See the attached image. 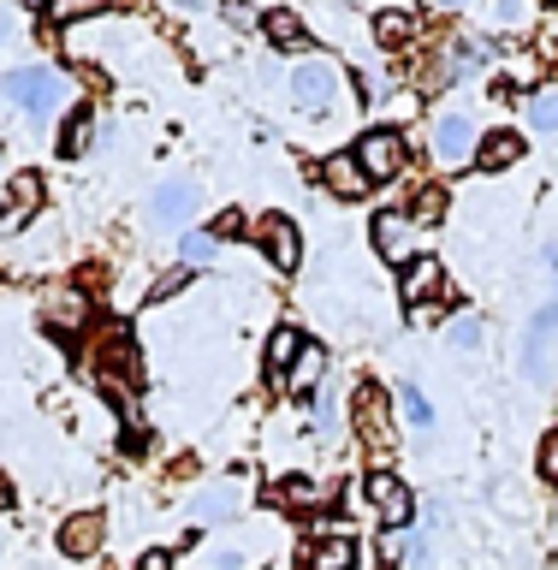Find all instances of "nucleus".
Returning a JSON list of instances; mask_svg holds the SVG:
<instances>
[{
  "label": "nucleus",
  "instance_id": "f257e3e1",
  "mask_svg": "<svg viewBox=\"0 0 558 570\" xmlns=\"http://www.w3.org/2000/svg\"><path fill=\"white\" fill-rule=\"evenodd\" d=\"M7 96L25 107V114H36V119H48V114H60V107L71 101V83L60 78L53 66H18V71H7Z\"/></svg>",
  "mask_w": 558,
  "mask_h": 570
},
{
  "label": "nucleus",
  "instance_id": "f03ea898",
  "mask_svg": "<svg viewBox=\"0 0 558 570\" xmlns=\"http://www.w3.org/2000/svg\"><path fill=\"white\" fill-rule=\"evenodd\" d=\"M333 96H339V66H327V60H303V66L292 71V101L303 107V114H321V107H333Z\"/></svg>",
  "mask_w": 558,
  "mask_h": 570
},
{
  "label": "nucleus",
  "instance_id": "7ed1b4c3",
  "mask_svg": "<svg viewBox=\"0 0 558 570\" xmlns=\"http://www.w3.org/2000/svg\"><path fill=\"white\" fill-rule=\"evenodd\" d=\"M351 155H356V167H363V173H369V185H374V178H392V173L404 167V137H399V131H386V125H374V131L356 142Z\"/></svg>",
  "mask_w": 558,
  "mask_h": 570
},
{
  "label": "nucleus",
  "instance_id": "20e7f679",
  "mask_svg": "<svg viewBox=\"0 0 558 570\" xmlns=\"http://www.w3.org/2000/svg\"><path fill=\"white\" fill-rule=\"evenodd\" d=\"M369 238H374V249H381L392 267H410V262H417V226H410V214H374Z\"/></svg>",
  "mask_w": 558,
  "mask_h": 570
},
{
  "label": "nucleus",
  "instance_id": "39448f33",
  "mask_svg": "<svg viewBox=\"0 0 558 570\" xmlns=\"http://www.w3.org/2000/svg\"><path fill=\"white\" fill-rule=\"evenodd\" d=\"M552 338H558V303L535 315V321H529V333H523V374H529V381H541V386L552 381V363H547Z\"/></svg>",
  "mask_w": 558,
  "mask_h": 570
},
{
  "label": "nucleus",
  "instance_id": "423d86ee",
  "mask_svg": "<svg viewBox=\"0 0 558 570\" xmlns=\"http://www.w3.org/2000/svg\"><path fill=\"white\" fill-rule=\"evenodd\" d=\"M363 488H369L374 505H381V523H386L392 534H399V529L410 523V517H417V493H410L399 475H369Z\"/></svg>",
  "mask_w": 558,
  "mask_h": 570
},
{
  "label": "nucleus",
  "instance_id": "0eeeda50",
  "mask_svg": "<svg viewBox=\"0 0 558 570\" xmlns=\"http://www.w3.org/2000/svg\"><path fill=\"white\" fill-rule=\"evenodd\" d=\"M356 434H363L374 452H386V445H392V404H386L381 386L356 392Z\"/></svg>",
  "mask_w": 558,
  "mask_h": 570
},
{
  "label": "nucleus",
  "instance_id": "6e6552de",
  "mask_svg": "<svg viewBox=\"0 0 558 570\" xmlns=\"http://www.w3.org/2000/svg\"><path fill=\"white\" fill-rule=\"evenodd\" d=\"M256 238H262V249H267V262H274L280 274H292V267H297V256H303V244H297V226L285 220V214H267V220L256 226Z\"/></svg>",
  "mask_w": 558,
  "mask_h": 570
},
{
  "label": "nucleus",
  "instance_id": "1a4fd4ad",
  "mask_svg": "<svg viewBox=\"0 0 558 570\" xmlns=\"http://www.w3.org/2000/svg\"><path fill=\"white\" fill-rule=\"evenodd\" d=\"M399 292H404V303H410V309H417V315H422V303H434V297L446 292V267H440L434 256H417V262H410V267H404V279H399Z\"/></svg>",
  "mask_w": 558,
  "mask_h": 570
},
{
  "label": "nucleus",
  "instance_id": "9d476101",
  "mask_svg": "<svg viewBox=\"0 0 558 570\" xmlns=\"http://www.w3.org/2000/svg\"><path fill=\"white\" fill-rule=\"evenodd\" d=\"M196 203H203V190H196L190 178H173V185H160V190H155L149 214H155L160 226H185L190 214H196Z\"/></svg>",
  "mask_w": 558,
  "mask_h": 570
},
{
  "label": "nucleus",
  "instance_id": "9b49d317",
  "mask_svg": "<svg viewBox=\"0 0 558 570\" xmlns=\"http://www.w3.org/2000/svg\"><path fill=\"white\" fill-rule=\"evenodd\" d=\"M36 203H42V178L36 173H18L12 190H7V208H0V232H18L36 214Z\"/></svg>",
  "mask_w": 558,
  "mask_h": 570
},
{
  "label": "nucleus",
  "instance_id": "f8f14e48",
  "mask_svg": "<svg viewBox=\"0 0 558 570\" xmlns=\"http://www.w3.org/2000/svg\"><path fill=\"white\" fill-rule=\"evenodd\" d=\"M321 178H327L333 196H345V203H356V196H369V173L356 167V155H327V167H321Z\"/></svg>",
  "mask_w": 558,
  "mask_h": 570
},
{
  "label": "nucleus",
  "instance_id": "ddd939ff",
  "mask_svg": "<svg viewBox=\"0 0 558 570\" xmlns=\"http://www.w3.org/2000/svg\"><path fill=\"white\" fill-rule=\"evenodd\" d=\"M434 155L446 160V167H463V160L476 155V131H470V119H440V131H434Z\"/></svg>",
  "mask_w": 558,
  "mask_h": 570
},
{
  "label": "nucleus",
  "instance_id": "4468645a",
  "mask_svg": "<svg viewBox=\"0 0 558 570\" xmlns=\"http://www.w3.org/2000/svg\"><path fill=\"white\" fill-rule=\"evenodd\" d=\"M42 321H48L53 333H84V321H89V297H84V292H71V285H66V292H53V297H48Z\"/></svg>",
  "mask_w": 558,
  "mask_h": 570
},
{
  "label": "nucleus",
  "instance_id": "2eb2a0df",
  "mask_svg": "<svg viewBox=\"0 0 558 570\" xmlns=\"http://www.w3.org/2000/svg\"><path fill=\"white\" fill-rule=\"evenodd\" d=\"M101 517L96 511H78V517H66V529H60V547H66V559H89V552L101 547Z\"/></svg>",
  "mask_w": 558,
  "mask_h": 570
},
{
  "label": "nucleus",
  "instance_id": "dca6fc26",
  "mask_svg": "<svg viewBox=\"0 0 558 570\" xmlns=\"http://www.w3.org/2000/svg\"><path fill=\"white\" fill-rule=\"evenodd\" d=\"M517 155H523V137H517V131H493V137L476 142V167L481 173H506Z\"/></svg>",
  "mask_w": 558,
  "mask_h": 570
},
{
  "label": "nucleus",
  "instance_id": "f3484780",
  "mask_svg": "<svg viewBox=\"0 0 558 570\" xmlns=\"http://www.w3.org/2000/svg\"><path fill=\"white\" fill-rule=\"evenodd\" d=\"M297 351H303V338H297V327H280L274 338H267V381H285L292 374V363H297Z\"/></svg>",
  "mask_w": 558,
  "mask_h": 570
},
{
  "label": "nucleus",
  "instance_id": "a211bd4d",
  "mask_svg": "<svg viewBox=\"0 0 558 570\" xmlns=\"http://www.w3.org/2000/svg\"><path fill=\"white\" fill-rule=\"evenodd\" d=\"M321 374H327V351H321V345H303L297 363H292V374H285V386H292V392H315Z\"/></svg>",
  "mask_w": 558,
  "mask_h": 570
},
{
  "label": "nucleus",
  "instance_id": "6ab92c4d",
  "mask_svg": "<svg viewBox=\"0 0 558 570\" xmlns=\"http://www.w3.org/2000/svg\"><path fill=\"white\" fill-rule=\"evenodd\" d=\"M262 30H267V42H274V48H310V36H303L297 12H285V7L262 12Z\"/></svg>",
  "mask_w": 558,
  "mask_h": 570
},
{
  "label": "nucleus",
  "instance_id": "aec40b11",
  "mask_svg": "<svg viewBox=\"0 0 558 570\" xmlns=\"http://www.w3.org/2000/svg\"><path fill=\"white\" fill-rule=\"evenodd\" d=\"M351 564H356V541H345V534H333V541L310 552V570H351Z\"/></svg>",
  "mask_w": 558,
  "mask_h": 570
},
{
  "label": "nucleus",
  "instance_id": "412c9836",
  "mask_svg": "<svg viewBox=\"0 0 558 570\" xmlns=\"http://www.w3.org/2000/svg\"><path fill=\"white\" fill-rule=\"evenodd\" d=\"M89 137H96V119H89V107H71V114H66V131H60V155H84Z\"/></svg>",
  "mask_w": 558,
  "mask_h": 570
},
{
  "label": "nucleus",
  "instance_id": "4be33fe9",
  "mask_svg": "<svg viewBox=\"0 0 558 570\" xmlns=\"http://www.w3.org/2000/svg\"><path fill=\"white\" fill-rule=\"evenodd\" d=\"M238 511V488H214L203 499H190V517H203V523H214V517H232Z\"/></svg>",
  "mask_w": 558,
  "mask_h": 570
},
{
  "label": "nucleus",
  "instance_id": "5701e85b",
  "mask_svg": "<svg viewBox=\"0 0 558 570\" xmlns=\"http://www.w3.org/2000/svg\"><path fill=\"white\" fill-rule=\"evenodd\" d=\"M178 256H185V267H203V262L221 256V244H214L208 232H185V238H178Z\"/></svg>",
  "mask_w": 558,
  "mask_h": 570
},
{
  "label": "nucleus",
  "instance_id": "b1692460",
  "mask_svg": "<svg viewBox=\"0 0 558 570\" xmlns=\"http://www.w3.org/2000/svg\"><path fill=\"white\" fill-rule=\"evenodd\" d=\"M440 214H446V190L440 185H422L417 203H410V226H417V220L428 226V220H440Z\"/></svg>",
  "mask_w": 558,
  "mask_h": 570
},
{
  "label": "nucleus",
  "instance_id": "393cba45",
  "mask_svg": "<svg viewBox=\"0 0 558 570\" xmlns=\"http://www.w3.org/2000/svg\"><path fill=\"white\" fill-rule=\"evenodd\" d=\"M529 119L541 125V131H558V89H535V96H529Z\"/></svg>",
  "mask_w": 558,
  "mask_h": 570
},
{
  "label": "nucleus",
  "instance_id": "a878e982",
  "mask_svg": "<svg viewBox=\"0 0 558 570\" xmlns=\"http://www.w3.org/2000/svg\"><path fill=\"white\" fill-rule=\"evenodd\" d=\"M267 499H274V505H315L321 488L315 481H285V488H267Z\"/></svg>",
  "mask_w": 558,
  "mask_h": 570
},
{
  "label": "nucleus",
  "instance_id": "bb28decb",
  "mask_svg": "<svg viewBox=\"0 0 558 570\" xmlns=\"http://www.w3.org/2000/svg\"><path fill=\"white\" fill-rule=\"evenodd\" d=\"M410 24H417V18H410V12H381V18H374V36H381L386 48H399L404 36H410Z\"/></svg>",
  "mask_w": 558,
  "mask_h": 570
},
{
  "label": "nucleus",
  "instance_id": "cd10ccee",
  "mask_svg": "<svg viewBox=\"0 0 558 570\" xmlns=\"http://www.w3.org/2000/svg\"><path fill=\"white\" fill-rule=\"evenodd\" d=\"M404 422L417 428V434H428V428H434V404H428L417 386H404Z\"/></svg>",
  "mask_w": 558,
  "mask_h": 570
},
{
  "label": "nucleus",
  "instance_id": "c85d7f7f",
  "mask_svg": "<svg viewBox=\"0 0 558 570\" xmlns=\"http://www.w3.org/2000/svg\"><path fill=\"white\" fill-rule=\"evenodd\" d=\"M446 338H452L458 351H476V345H481V321H476V315H452V327H446Z\"/></svg>",
  "mask_w": 558,
  "mask_h": 570
},
{
  "label": "nucleus",
  "instance_id": "c756f323",
  "mask_svg": "<svg viewBox=\"0 0 558 570\" xmlns=\"http://www.w3.org/2000/svg\"><path fill=\"white\" fill-rule=\"evenodd\" d=\"M190 285V267H178V274H160L155 285H149V303H167V297H178Z\"/></svg>",
  "mask_w": 558,
  "mask_h": 570
},
{
  "label": "nucleus",
  "instance_id": "7c9ffc66",
  "mask_svg": "<svg viewBox=\"0 0 558 570\" xmlns=\"http://www.w3.org/2000/svg\"><path fill=\"white\" fill-rule=\"evenodd\" d=\"M208 570H249V559H244L238 547H214L208 552Z\"/></svg>",
  "mask_w": 558,
  "mask_h": 570
},
{
  "label": "nucleus",
  "instance_id": "2f4dec72",
  "mask_svg": "<svg viewBox=\"0 0 558 570\" xmlns=\"http://www.w3.org/2000/svg\"><path fill=\"white\" fill-rule=\"evenodd\" d=\"M541 475H547L552 488H558V428H552V434L541 440Z\"/></svg>",
  "mask_w": 558,
  "mask_h": 570
},
{
  "label": "nucleus",
  "instance_id": "473e14b6",
  "mask_svg": "<svg viewBox=\"0 0 558 570\" xmlns=\"http://www.w3.org/2000/svg\"><path fill=\"white\" fill-rule=\"evenodd\" d=\"M238 232H244V220H238V208H226V214H221V220H214V226H208V238H214V244H221V238H238Z\"/></svg>",
  "mask_w": 558,
  "mask_h": 570
},
{
  "label": "nucleus",
  "instance_id": "72a5a7b5",
  "mask_svg": "<svg viewBox=\"0 0 558 570\" xmlns=\"http://www.w3.org/2000/svg\"><path fill=\"white\" fill-rule=\"evenodd\" d=\"M84 12H96V7H78V0H66V7H53V24H71V18H84Z\"/></svg>",
  "mask_w": 558,
  "mask_h": 570
},
{
  "label": "nucleus",
  "instance_id": "f704fd0d",
  "mask_svg": "<svg viewBox=\"0 0 558 570\" xmlns=\"http://www.w3.org/2000/svg\"><path fill=\"white\" fill-rule=\"evenodd\" d=\"M137 570H173V552H143Z\"/></svg>",
  "mask_w": 558,
  "mask_h": 570
},
{
  "label": "nucleus",
  "instance_id": "c9c22d12",
  "mask_svg": "<svg viewBox=\"0 0 558 570\" xmlns=\"http://www.w3.org/2000/svg\"><path fill=\"white\" fill-rule=\"evenodd\" d=\"M7 505H12V481L0 475V511H7Z\"/></svg>",
  "mask_w": 558,
  "mask_h": 570
},
{
  "label": "nucleus",
  "instance_id": "e433bc0d",
  "mask_svg": "<svg viewBox=\"0 0 558 570\" xmlns=\"http://www.w3.org/2000/svg\"><path fill=\"white\" fill-rule=\"evenodd\" d=\"M7 36H12V18H7V12H0V42H7Z\"/></svg>",
  "mask_w": 558,
  "mask_h": 570
},
{
  "label": "nucleus",
  "instance_id": "4c0bfd02",
  "mask_svg": "<svg viewBox=\"0 0 558 570\" xmlns=\"http://www.w3.org/2000/svg\"><path fill=\"white\" fill-rule=\"evenodd\" d=\"M552 267H558V249H552Z\"/></svg>",
  "mask_w": 558,
  "mask_h": 570
}]
</instances>
